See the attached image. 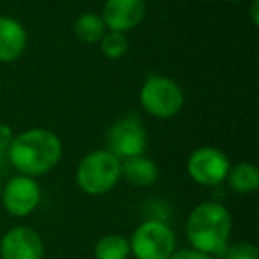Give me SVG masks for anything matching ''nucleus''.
<instances>
[{
    "label": "nucleus",
    "instance_id": "f257e3e1",
    "mask_svg": "<svg viewBox=\"0 0 259 259\" xmlns=\"http://www.w3.org/2000/svg\"><path fill=\"white\" fill-rule=\"evenodd\" d=\"M9 162L23 176H41L47 174L61 162L62 144L61 139L50 130L34 128L27 130L13 139L8 149Z\"/></svg>",
    "mask_w": 259,
    "mask_h": 259
},
{
    "label": "nucleus",
    "instance_id": "f03ea898",
    "mask_svg": "<svg viewBox=\"0 0 259 259\" xmlns=\"http://www.w3.org/2000/svg\"><path fill=\"white\" fill-rule=\"evenodd\" d=\"M231 215L219 202H202L192 209L187 222V238L194 250L202 254L222 252L231 236Z\"/></svg>",
    "mask_w": 259,
    "mask_h": 259
},
{
    "label": "nucleus",
    "instance_id": "7ed1b4c3",
    "mask_svg": "<svg viewBox=\"0 0 259 259\" xmlns=\"http://www.w3.org/2000/svg\"><path fill=\"white\" fill-rule=\"evenodd\" d=\"M119 178L121 160L103 149L89 153L76 169V183L89 195H103L110 192L117 185Z\"/></svg>",
    "mask_w": 259,
    "mask_h": 259
},
{
    "label": "nucleus",
    "instance_id": "20e7f679",
    "mask_svg": "<svg viewBox=\"0 0 259 259\" xmlns=\"http://www.w3.org/2000/svg\"><path fill=\"white\" fill-rule=\"evenodd\" d=\"M183 103V91L174 80L167 76L151 75L141 89V105L153 117H174L181 110Z\"/></svg>",
    "mask_w": 259,
    "mask_h": 259
},
{
    "label": "nucleus",
    "instance_id": "39448f33",
    "mask_svg": "<svg viewBox=\"0 0 259 259\" xmlns=\"http://www.w3.org/2000/svg\"><path fill=\"white\" fill-rule=\"evenodd\" d=\"M176 248V236L167 224L146 220L135 229L130 250L137 259H169Z\"/></svg>",
    "mask_w": 259,
    "mask_h": 259
},
{
    "label": "nucleus",
    "instance_id": "423d86ee",
    "mask_svg": "<svg viewBox=\"0 0 259 259\" xmlns=\"http://www.w3.org/2000/svg\"><path fill=\"white\" fill-rule=\"evenodd\" d=\"M108 151L117 160L142 156L148 146L144 126L135 114H126L108 130Z\"/></svg>",
    "mask_w": 259,
    "mask_h": 259
},
{
    "label": "nucleus",
    "instance_id": "0eeeda50",
    "mask_svg": "<svg viewBox=\"0 0 259 259\" xmlns=\"http://www.w3.org/2000/svg\"><path fill=\"white\" fill-rule=\"evenodd\" d=\"M187 169L195 183L204 185V187H215L227 178L231 163L220 149L199 148L190 155Z\"/></svg>",
    "mask_w": 259,
    "mask_h": 259
},
{
    "label": "nucleus",
    "instance_id": "6e6552de",
    "mask_svg": "<svg viewBox=\"0 0 259 259\" xmlns=\"http://www.w3.org/2000/svg\"><path fill=\"white\" fill-rule=\"evenodd\" d=\"M4 208L13 217H27L37 208L41 201V188L29 176H15L6 183L0 195Z\"/></svg>",
    "mask_w": 259,
    "mask_h": 259
},
{
    "label": "nucleus",
    "instance_id": "1a4fd4ad",
    "mask_svg": "<svg viewBox=\"0 0 259 259\" xmlns=\"http://www.w3.org/2000/svg\"><path fill=\"white\" fill-rule=\"evenodd\" d=\"M43 240L30 227H15L0 241L2 259H43Z\"/></svg>",
    "mask_w": 259,
    "mask_h": 259
},
{
    "label": "nucleus",
    "instance_id": "9d476101",
    "mask_svg": "<svg viewBox=\"0 0 259 259\" xmlns=\"http://www.w3.org/2000/svg\"><path fill=\"white\" fill-rule=\"evenodd\" d=\"M146 16V2L144 0H107L103 6V20L105 27L114 32L132 30L144 20Z\"/></svg>",
    "mask_w": 259,
    "mask_h": 259
},
{
    "label": "nucleus",
    "instance_id": "9b49d317",
    "mask_svg": "<svg viewBox=\"0 0 259 259\" xmlns=\"http://www.w3.org/2000/svg\"><path fill=\"white\" fill-rule=\"evenodd\" d=\"M27 48V32L15 18L0 16V62H13Z\"/></svg>",
    "mask_w": 259,
    "mask_h": 259
},
{
    "label": "nucleus",
    "instance_id": "f8f14e48",
    "mask_svg": "<svg viewBox=\"0 0 259 259\" xmlns=\"http://www.w3.org/2000/svg\"><path fill=\"white\" fill-rule=\"evenodd\" d=\"M121 176L134 187H151L158 180V167L146 156H135L121 162Z\"/></svg>",
    "mask_w": 259,
    "mask_h": 259
},
{
    "label": "nucleus",
    "instance_id": "ddd939ff",
    "mask_svg": "<svg viewBox=\"0 0 259 259\" xmlns=\"http://www.w3.org/2000/svg\"><path fill=\"white\" fill-rule=\"evenodd\" d=\"M229 181V187L238 194H250L259 187V170L254 163H238L233 169H229V174L226 178Z\"/></svg>",
    "mask_w": 259,
    "mask_h": 259
},
{
    "label": "nucleus",
    "instance_id": "4468645a",
    "mask_svg": "<svg viewBox=\"0 0 259 259\" xmlns=\"http://www.w3.org/2000/svg\"><path fill=\"white\" fill-rule=\"evenodd\" d=\"M73 30H75V36L82 43L93 45L100 43V39L107 32V27H105L100 15H96V13H83L73 23Z\"/></svg>",
    "mask_w": 259,
    "mask_h": 259
},
{
    "label": "nucleus",
    "instance_id": "2eb2a0df",
    "mask_svg": "<svg viewBox=\"0 0 259 259\" xmlns=\"http://www.w3.org/2000/svg\"><path fill=\"white\" fill-rule=\"evenodd\" d=\"M130 254V241L121 234H107L94 247L96 259H128Z\"/></svg>",
    "mask_w": 259,
    "mask_h": 259
},
{
    "label": "nucleus",
    "instance_id": "dca6fc26",
    "mask_svg": "<svg viewBox=\"0 0 259 259\" xmlns=\"http://www.w3.org/2000/svg\"><path fill=\"white\" fill-rule=\"evenodd\" d=\"M100 47H101V52L107 59H121L126 55L128 52L130 45H128V39L122 32H114V30H108L105 32V36L100 39Z\"/></svg>",
    "mask_w": 259,
    "mask_h": 259
},
{
    "label": "nucleus",
    "instance_id": "f3484780",
    "mask_svg": "<svg viewBox=\"0 0 259 259\" xmlns=\"http://www.w3.org/2000/svg\"><path fill=\"white\" fill-rule=\"evenodd\" d=\"M226 259H259V250L248 241H238L227 248Z\"/></svg>",
    "mask_w": 259,
    "mask_h": 259
},
{
    "label": "nucleus",
    "instance_id": "a211bd4d",
    "mask_svg": "<svg viewBox=\"0 0 259 259\" xmlns=\"http://www.w3.org/2000/svg\"><path fill=\"white\" fill-rule=\"evenodd\" d=\"M13 139H15L13 130L9 128L8 124H2V122H0V153H4V155L8 153Z\"/></svg>",
    "mask_w": 259,
    "mask_h": 259
},
{
    "label": "nucleus",
    "instance_id": "6ab92c4d",
    "mask_svg": "<svg viewBox=\"0 0 259 259\" xmlns=\"http://www.w3.org/2000/svg\"><path fill=\"white\" fill-rule=\"evenodd\" d=\"M169 259H213V257L208 254H202V252H197V250H181V252L172 254Z\"/></svg>",
    "mask_w": 259,
    "mask_h": 259
},
{
    "label": "nucleus",
    "instance_id": "aec40b11",
    "mask_svg": "<svg viewBox=\"0 0 259 259\" xmlns=\"http://www.w3.org/2000/svg\"><path fill=\"white\" fill-rule=\"evenodd\" d=\"M252 22L257 23V0H254L252 4Z\"/></svg>",
    "mask_w": 259,
    "mask_h": 259
},
{
    "label": "nucleus",
    "instance_id": "412c9836",
    "mask_svg": "<svg viewBox=\"0 0 259 259\" xmlns=\"http://www.w3.org/2000/svg\"><path fill=\"white\" fill-rule=\"evenodd\" d=\"M0 195H2V181H0Z\"/></svg>",
    "mask_w": 259,
    "mask_h": 259
},
{
    "label": "nucleus",
    "instance_id": "4be33fe9",
    "mask_svg": "<svg viewBox=\"0 0 259 259\" xmlns=\"http://www.w3.org/2000/svg\"><path fill=\"white\" fill-rule=\"evenodd\" d=\"M229 2H241V0H229Z\"/></svg>",
    "mask_w": 259,
    "mask_h": 259
}]
</instances>
